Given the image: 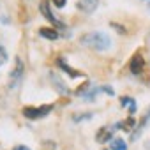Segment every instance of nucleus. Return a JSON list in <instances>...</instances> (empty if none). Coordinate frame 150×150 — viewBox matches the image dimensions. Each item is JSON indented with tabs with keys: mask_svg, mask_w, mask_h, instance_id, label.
<instances>
[{
	"mask_svg": "<svg viewBox=\"0 0 150 150\" xmlns=\"http://www.w3.org/2000/svg\"><path fill=\"white\" fill-rule=\"evenodd\" d=\"M23 76H25V64L20 57H16L14 58V69L9 74V88H13V90L18 88L20 83L23 81Z\"/></svg>",
	"mask_w": 150,
	"mask_h": 150,
	"instance_id": "2",
	"label": "nucleus"
},
{
	"mask_svg": "<svg viewBox=\"0 0 150 150\" xmlns=\"http://www.w3.org/2000/svg\"><path fill=\"white\" fill-rule=\"evenodd\" d=\"M7 58H9V55H7L6 48H4V46H0V65H4V64L7 62Z\"/></svg>",
	"mask_w": 150,
	"mask_h": 150,
	"instance_id": "15",
	"label": "nucleus"
},
{
	"mask_svg": "<svg viewBox=\"0 0 150 150\" xmlns=\"http://www.w3.org/2000/svg\"><path fill=\"white\" fill-rule=\"evenodd\" d=\"M65 4H67V0H53V6H55V7H58V9L65 7Z\"/></svg>",
	"mask_w": 150,
	"mask_h": 150,
	"instance_id": "17",
	"label": "nucleus"
},
{
	"mask_svg": "<svg viewBox=\"0 0 150 150\" xmlns=\"http://www.w3.org/2000/svg\"><path fill=\"white\" fill-rule=\"evenodd\" d=\"M150 124V106L146 108V111L143 113V117H141V120L136 124V129L132 131V134H131V141H136L139 136H141V132H143V129L146 127Z\"/></svg>",
	"mask_w": 150,
	"mask_h": 150,
	"instance_id": "6",
	"label": "nucleus"
},
{
	"mask_svg": "<svg viewBox=\"0 0 150 150\" xmlns=\"http://www.w3.org/2000/svg\"><path fill=\"white\" fill-rule=\"evenodd\" d=\"M145 2H150V0H145Z\"/></svg>",
	"mask_w": 150,
	"mask_h": 150,
	"instance_id": "20",
	"label": "nucleus"
},
{
	"mask_svg": "<svg viewBox=\"0 0 150 150\" xmlns=\"http://www.w3.org/2000/svg\"><path fill=\"white\" fill-rule=\"evenodd\" d=\"M55 148H57V143L51 141V139H44L39 146V150H55Z\"/></svg>",
	"mask_w": 150,
	"mask_h": 150,
	"instance_id": "14",
	"label": "nucleus"
},
{
	"mask_svg": "<svg viewBox=\"0 0 150 150\" xmlns=\"http://www.w3.org/2000/svg\"><path fill=\"white\" fill-rule=\"evenodd\" d=\"M76 7L83 13V14H92L97 7H99V0H78Z\"/></svg>",
	"mask_w": 150,
	"mask_h": 150,
	"instance_id": "7",
	"label": "nucleus"
},
{
	"mask_svg": "<svg viewBox=\"0 0 150 150\" xmlns=\"http://www.w3.org/2000/svg\"><path fill=\"white\" fill-rule=\"evenodd\" d=\"M110 150H127V143L122 138H115L110 141Z\"/></svg>",
	"mask_w": 150,
	"mask_h": 150,
	"instance_id": "13",
	"label": "nucleus"
},
{
	"mask_svg": "<svg viewBox=\"0 0 150 150\" xmlns=\"http://www.w3.org/2000/svg\"><path fill=\"white\" fill-rule=\"evenodd\" d=\"M136 124H138V122H136V120H134V117L131 115V117H129V118H125L124 122H118L115 127H117V129H124V131H132V129L136 127Z\"/></svg>",
	"mask_w": 150,
	"mask_h": 150,
	"instance_id": "12",
	"label": "nucleus"
},
{
	"mask_svg": "<svg viewBox=\"0 0 150 150\" xmlns=\"http://www.w3.org/2000/svg\"><path fill=\"white\" fill-rule=\"evenodd\" d=\"M13 150H32V148H28V146H25V145H18V146H14Z\"/></svg>",
	"mask_w": 150,
	"mask_h": 150,
	"instance_id": "18",
	"label": "nucleus"
},
{
	"mask_svg": "<svg viewBox=\"0 0 150 150\" xmlns=\"http://www.w3.org/2000/svg\"><path fill=\"white\" fill-rule=\"evenodd\" d=\"M132 103H134V99H132V97H129V96H125V97H122V99H120V106H122V108H127V106H131Z\"/></svg>",
	"mask_w": 150,
	"mask_h": 150,
	"instance_id": "16",
	"label": "nucleus"
},
{
	"mask_svg": "<svg viewBox=\"0 0 150 150\" xmlns=\"http://www.w3.org/2000/svg\"><path fill=\"white\" fill-rule=\"evenodd\" d=\"M117 127H108V125H103L99 131H97V134H96V139L99 141V143H106V141H111V136H113V131H115Z\"/></svg>",
	"mask_w": 150,
	"mask_h": 150,
	"instance_id": "8",
	"label": "nucleus"
},
{
	"mask_svg": "<svg viewBox=\"0 0 150 150\" xmlns=\"http://www.w3.org/2000/svg\"><path fill=\"white\" fill-rule=\"evenodd\" d=\"M53 111V104H42V106H25L21 110L23 117L25 118H30V120H37V118H44L46 115H50Z\"/></svg>",
	"mask_w": 150,
	"mask_h": 150,
	"instance_id": "3",
	"label": "nucleus"
},
{
	"mask_svg": "<svg viewBox=\"0 0 150 150\" xmlns=\"http://www.w3.org/2000/svg\"><path fill=\"white\" fill-rule=\"evenodd\" d=\"M39 9H41L42 16H44L48 21H51V23H53V27H55V28H65V25H64L60 20H57V16L51 13V9H50V2H48V0H41Z\"/></svg>",
	"mask_w": 150,
	"mask_h": 150,
	"instance_id": "5",
	"label": "nucleus"
},
{
	"mask_svg": "<svg viewBox=\"0 0 150 150\" xmlns=\"http://www.w3.org/2000/svg\"><path fill=\"white\" fill-rule=\"evenodd\" d=\"M80 42L85 46V48H90L94 51H106L110 46H111V39L108 34L104 32H88L85 35H81Z\"/></svg>",
	"mask_w": 150,
	"mask_h": 150,
	"instance_id": "1",
	"label": "nucleus"
},
{
	"mask_svg": "<svg viewBox=\"0 0 150 150\" xmlns=\"http://www.w3.org/2000/svg\"><path fill=\"white\" fill-rule=\"evenodd\" d=\"M57 64H58V67H62V69L69 74L71 78H83V72H76L71 65H67V64L64 62V58H58V60H57Z\"/></svg>",
	"mask_w": 150,
	"mask_h": 150,
	"instance_id": "10",
	"label": "nucleus"
},
{
	"mask_svg": "<svg viewBox=\"0 0 150 150\" xmlns=\"http://www.w3.org/2000/svg\"><path fill=\"white\" fill-rule=\"evenodd\" d=\"M50 80L55 83L53 87L57 88V92H58V94H62V96H67V94H69V88H67V85H65V83L60 80V76H58L57 72H50Z\"/></svg>",
	"mask_w": 150,
	"mask_h": 150,
	"instance_id": "9",
	"label": "nucleus"
},
{
	"mask_svg": "<svg viewBox=\"0 0 150 150\" xmlns=\"http://www.w3.org/2000/svg\"><path fill=\"white\" fill-rule=\"evenodd\" d=\"M145 67H146V62H145L143 53L141 51H136L131 57V60H129V71L134 74V76H138V74H141L145 71Z\"/></svg>",
	"mask_w": 150,
	"mask_h": 150,
	"instance_id": "4",
	"label": "nucleus"
},
{
	"mask_svg": "<svg viewBox=\"0 0 150 150\" xmlns=\"http://www.w3.org/2000/svg\"><path fill=\"white\" fill-rule=\"evenodd\" d=\"M39 35L44 37V39H48V41H55V39H58V32H57L55 28H51V27H44V28H41V30H39Z\"/></svg>",
	"mask_w": 150,
	"mask_h": 150,
	"instance_id": "11",
	"label": "nucleus"
},
{
	"mask_svg": "<svg viewBox=\"0 0 150 150\" xmlns=\"http://www.w3.org/2000/svg\"><path fill=\"white\" fill-rule=\"evenodd\" d=\"M146 4H148V13H150V2H146Z\"/></svg>",
	"mask_w": 150,
	"mask_h": 150,
	"instance_id": "19",
	"label": "nucleus"
}]
</instances>
